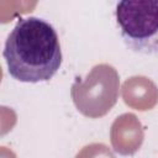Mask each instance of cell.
Listing matches in <instances>:
<instances>
[{
  "instance_id": "1",
  "label": "cell",
  "mask_w": 158,
  "mask_h": 158,
  "mask_svg": "<svg viewBox=\"0 0 158 158\" xmlns=\"http://www.w3.org/2000/svg\"><path fill=\"white\" fill-rule=\"evenodd\" d=\"M4 58L9 74L16 80H49L62 64V49L54 27L36 16L20 19L7 36Z\"/></svg>"
},
{
  "instance_id": "2",
  "label": "cell",
  "mask_w": 158,
  "mask_h": 158,
  "mask_svg": "<svg viewBox=\"0 0 158 158\" xmlns=\"http://www.w3.org/2000/svg\"><path fill=\"white\" fill-rule=\"evenodd\" d=\"M116 21L126 41L146 47L158 36V0H126L116 5Z\"/></svg>"
}]
</instances>
